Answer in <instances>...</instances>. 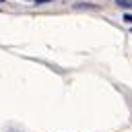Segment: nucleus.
<instances>
[{
	"label": "nucleus",
	"instance_id": "4",
	"mask_svg": "<svg viewBox=\"0 0 132 132\" xmlns=\"http://www.w3.org/2000/svg\"><path fill=\"white\" fill-rule=\"evenodd\" d=\"M0 2H4V0H0Z\"/></svg>",
	"mask_w": 132,
	"mask_h": 132
},
{
	"label": "nucleus",
	"instance_id": "2",
	"mask_svg": "<svg viewBox=\"0 0 132 132\" xmlns=\"http://www.w3.org/2000/svg\"><path fill=\"white\" fill-rule=\"evenodd\" d=\"M124 21H126V23H132V14H126V16H124Z\"/></svg>",
	"mask_w": 132,
	"mask_h": 132
},
{
	"label": "nucleus",
	"instance_id": "1",
	"mask_svg": "<svg viewBox=\"0 0 132 132\" xmlns=\"http://www.w3.org/2000/svg\"><path fill=\"white\" fill-rule=\"evenodd\" d=\"M120 6H132V0H118Z\"/></svg>",
	"mask_w": 132,
	"mask_h": 132
},
{
	"label": "nucleus",
	"instance_id": "3",
	"mask_svg": "<svg viewBox=\"0 0 132 132\" xmlns=\"http://www.w3.org/2000/svg\"><path fill=\"white\" fill-rule=\"evenodd\" d=\"M43 2H50V0H35V4H43Z\"/></svg>",
	"mask_w": 132,
	"mask_h": 132
}]
</instances>
